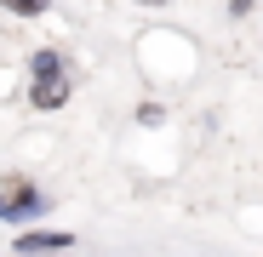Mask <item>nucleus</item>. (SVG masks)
<instances>
[{"instance_id":"20e7f679","label":"nucleus","mask_w":263,"mask_h":257,"mask_svg":"<svg viewBox=\"0 0 263 257\" xmlns=\"http://www.w3.org/2000/svg\"><path fill=\"white\" fill-rule=\"evenodd\" d=\"M63 69H69L63 52H34V57H29V74H34V80H40V74H63Z\"/></svg>"},{"instance_id":"7ed1b4c3","label":"nucleus","mask_w":263,"mask_h":257,"mask_svg":"<svg viewBox=\"0 0 263 257\" xmlns=\"http://www.w3.org/2000/svg\"><path fill=\"white\" fill-rule=\"evenodd\" d=\"M17 251H69V234H17Z\"/></svg>"},{"instance_id":"423d86ee","label":"nucleus","mask_w":263,"mask_h":257,"mask_svg":"<svg viewBox=\"0 0 263 257\" xmlns=\"http://www.w3.org/2000/svg\"><path fill=\"white\" fill-rule=\"evenodd\" d=\"M246 6H252V0H235V12H246Z\"/></svg>"},{"instance_id":"f257e3e1","label":"nucleus","mask_w":263,"mask_h":257,"mask_svg":"<svg viewBox=\"0 0 263 257\" xmlns=\"http://www.w3.org/2000/svg\"><path fill=\"white\" fill-rule=\"evenodd\" d=\"M34 211H40V194H34L23 177H6V183H0V218H6V223H23V218H34Z\"/></svg>"},{"instance_id":"39448f33","label":"nucleus","mask_w":263,"mask_h":257,"mask_svg":"<svg viewBox=\"0 0 263 257\" xmlns=\"http://www.w3.org/2000/svg\"><path fill=\"white\" fill-rule=\"evenodd\" d=\"M6 12H17V17H34V12H46V0H0Z\"/></svg>"},{"instance_id":"f03ea898","label":"nucleus","mask_w":263,"mask_h":257,"mask_svg":"<svg viewBox=\"0 0 263 257\" xmlns=\"http://www.w3.org/2000/svg\"><path fill=\"white\" fill-rule=\"evenodd\" d=\"M29 103H34V109H63V103H69V69H63V74H40V80L29 86Z\"/></svg>"}]
</instances>
